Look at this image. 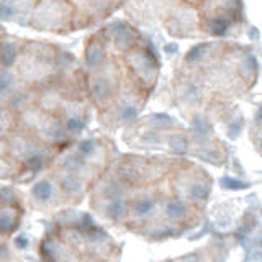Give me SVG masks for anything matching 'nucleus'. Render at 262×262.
Returning <instances> with one entry per match:
<instances>
[{
	"instance_id": "nucleus-12",
	"label": "nucleus",
	"mask_w": 262,
	"mask_h": 262,
	"mask_svg": "<svg viewBox=\"0 0 262 262\" xmlns=\"http://www.w3.org/2000/svg\"><path fill=\"white\" fill-rule=\"evenodd\" d=\"M125 208H126V205L120 199V196H118V199H113L112 203L108 205V215L113 220H120L123 215H125Z\"/></svg>"
},
{
	"instance_id": "nucleus-6",
	"label": "nucleus",
	"mask_w": 262,
	"mask_h": 262,
	"mask_svg": "<svg viewBox=\"0 0 262 262\" xmlns=\"http://www.w3.org/2000/svg\"><path fill=\"white\" fill-rule=\"evenodd\" d=\"M102 31L106 38L110 51L117 56H121L123 53H126L128 49L136 46L139 41H141V35L138 33V30L128 23H123V21L106 25L105 28H102Z\"/></svg>"
},
{
	"instance_id": "nucleus-15",
	"label": "nucleus",
	"mask_w": 262,
	"mask_h": 262,
	"mask_svg": "<svg viewBox=\"0 0 262 262\" xmlns=\"http://www.w3.org/2000/svg\"><path fill=\"white\" fill-rule=\"evenodd\" d=\"M207 195H208V188L205 187L203 184H195L190 188V196H192V199H195V200H203Z\"/></svg>"
},
{
	"instance_id": "nucleus-13",
	"label": "nucleus",
	"mask_w": 262,
	"mask_h": 262,
	"mask_svg": "<svg viewBox=\"0 0 262 262\" xmlns=\"http://www.w3.org/2000/svg\"><path fill=\"white\" fill-rule=\"evenodd\" d=\"M185 211H187L185 205H184L182 202H179V200H172V202H169V205H167V215H169L170 218H174V220L182 218V216L185 215Z\"/></svg>"
},
{
	"instance_id": "nucleus-14",
	"label": "nucleus",
	"mask_w": 262,
	"mask_h": 262,
	"mask_svg": "<svg viewBox=\"0 0 262 262\" xmlns=\"http://www.w3.org/2000/svg\"><path fill=\"white\" fill-rule=\"evenodd\" d=\"M154 208V202L151 199H143V200H138L135 203V213L138 216H146L149 215Z\"/></svg>"
},
{
	"instance_id": "nucleus-11",
	"label": "nucleus",
	"mask_w": 262,
	"mask_h": 262,
	"mask_svg": "<svg viewBox=\"0 0 262 262\" xmlns=\"http://www.w3.org/2000/svg\"><path fill=\"white\" fill-rule=\"evenodd\" d=\"M53 193V185L48 180H41L35 187H33V195L39 200H48Z\"/></svg>"
},
{
	"instance_id": "nucleus-1",
	"label": "nucleus",
	"mask_w": 262,
	"mask_h": 262,
	"mask_svg": "<svg viewBox=\"0 0 262 262\" xmlns=\"http://www.w3.org/2000/svg\"><path fill=\"white\" fill-rule=\"evenodd\" d=\"M64 56L66 53L54 45L45 43V41L23 39L18 59L12 71L25 89L35 92L51 84L66 68L72 66L64 61Z\"/></svg>"
},
{
	"instance_id": "nucleus-5",
	"label": "nucleus",
	"mask_w": 262,
	"mask_h": 262,
	"mask_svg": "<svg viewBox=\"0 0 262 262\" xmlns=\"http://www.w3.org/2000/svg\"><path fill=\"white\" fill-rule=\"evenodd\" d=\"M76 7V31L103 21L125 4V0H71Z\"/></svg>"
},
{
	"instance_id": "nucleus-3",
	"label": "nucleus",
	"mask_w": 262,
	"mask_h": 262,
	"mask_svg": "<svg viewBox=\"0 0 262 262\" xmlns=\"http://www.w3.org/2000/svg\"><path fill=\"white\" fill-rule=\"evenodd\" d=\"M28 25L36 31L69 35L76 31V7L71 0H35Z\"/></svg>"
},
{
	"instance_id": "nucleus-2",
	"label": "nucleus",
	"mask_w": 262,
	"mask_h": 262,
	"mask_svg": "<svg viewBox=\"0 0 262 262\" xmlns=\"http://www.w3.org/2000/svg\"><path fill=\"white\" fill-rule=\"evenodd\" d=\"M85 79L89 102L98 117L115 103L128 82L126 71L123 68L120 56L113 53L97 69L85 72Z\"/></svg>"
},
{
	"instance_id": "nucleus-8",
	"label": "nucleus",
	"mask_w": 262,
	"mask_h": 262,
	"mask_svg": "<svg viewBox=\"0 0 262 262\" xmlns=\"http://www.w3.org/2000/svg\"><path fill=\"white\" fill-rule=\"evenodd\" d=\"M16 129V110L8 103L0 102V143Z\"/></svg>"
},
{
	"instance_id": "nucleus-16",
	"label": "nucleus",
	"mask_w": 262,
	"mask_h": 262,
	"mask_svg": "<svg viewBox=\"0 0 262 262\" xmlns=\"http://www.w3.org/2000/svg\"><path fill=\"white\" fill-rule=\"evenodd\" d=\"M16 244H18V246H25V244H27V239H18V241H16Z\"/></svg>"
},
{
	"instance_id": "nucleus-7",
	"label": "nucleus",
	"mask_w": 262,
	"mask_h": 262,
	"mask_svg": "<svg viewBox=\"0 0 262 262\" xmlns=\"http://www.w3.org/2000/svg\"><path fill=\"white\" fill-rule=\"evenodd\" d=\"M112 54L108 43H106V38L103 35V31H97L95 35L90 36L85 41V48H84V66H85V72H90L97 69L102 62L106 61V57Z\"/></svg>"
},
{
	"instance_id": "nucleus-10",
	"label": "nucleus",
	"mask_w": 262,
	"mask_h": 262,
	"mask_svg": "<svg viewBox=\"0 0 262 262\" xmlns=\"http://www.w3.org/2000/svg\"><path fill=\"white\" fill-rule=\"evenodd\" d=\"M16 225V216L10 210L0 211V233H10Z\"/></svg>"
},
{
	"instance_id": "nucleus-4",
	"label": "nucleus",
	"mask_w": 262,
	"mask_h": 262,
	"mask_svg": "<svg viewBox=\"0 0 262 262\" xmlns=\"http://www.w3.org/2000/svg\"><path fill=\"white\" fill-rule=\"evenodd\" d=\"M120 59L128 77L135 82L139 90H143L146 95H149L159 74V64L151 49L139 41L136 46L128 49L126 53H123Z\"/></svg>"
},
{
	"instance_id": "nucleus-9",
	"label": "nucleus",
	"mask_w": 262,
	"mask_h": 262,
	"mask_svg": "<svg viewBox=\"0 0 262 262\" xmlns=\"http://www.w3.org/2000/svg\"><path fill=\"white\" fill-rule=\"evenodd\" d=\"M68 174H66L62 179H61V187L66 193H76L80 190V185H82V180L74 174L71 170H66Z\"/></svg>"
}]
</instances>
